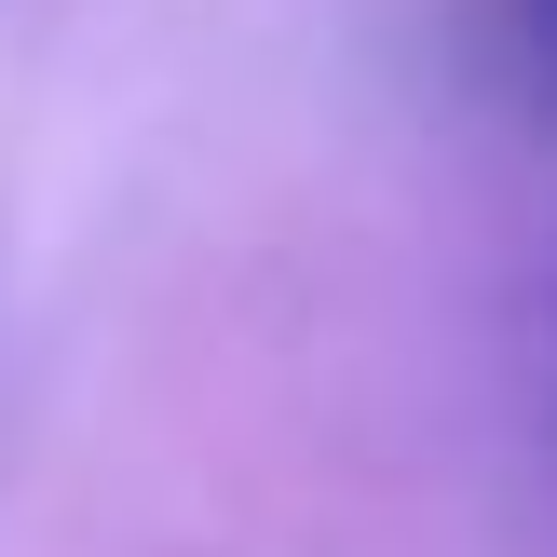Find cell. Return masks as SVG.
Segmentation results:
<instances>
[{
	"label": "cell",
	"mask_w": 557,
	"mask_h": 557,
	"mask_svg": "<svg viewBox=\"0 0 557 557\" xmlns=\"http://www.w3.org/2000/svg\"><path fill=\"white\" fill-rule=\"evenodd\" d=\"M462 41H476V69L504 82L517 109L557 123V0H462Z\"/></svg>",
	"instance_id": "obj_1"
}]
</instances>
